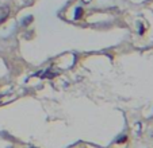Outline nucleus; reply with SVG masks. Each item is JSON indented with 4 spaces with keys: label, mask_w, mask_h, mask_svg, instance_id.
I'll use <instances>...</instances> for the list:
<instances>
[{
    "label": "nucleus",
    "mask_w": 153,
    "mask_h": 148,
    "mask_svg": "<svg viewBox=\"0 0 153 148\" xmlns=\"http://www.w3.org/2000/svg\"><path fill=\"white\" fill-rule=\"evenodd\" d=\"M8 14H10L8 7H6V6H0V24H1V23H3L4 20L7 19Z\"/></svg>",
    "instance_id": "obj_1"
}]
</instances>
